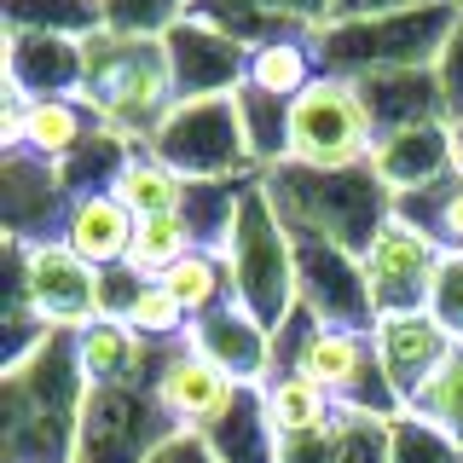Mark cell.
Here are the masks:
<instances>
[{"mask_svg":"<svg viewBox=\"0 0 463 463\" xmlns=\"http://www.w3.org/2000/svg\"><path fill=\"white\" fill-rule=\"evenodd\" d=\"M87 376L76 365V342L52 336L24 371L0 383V458L6 463H76Z\"/></svg>","mask_w":463,"mask_h":463,"instance_id":"1","label":"cell"},{"mask_svg":"<svg viewBox=\"0 0 463 463\" xmlns=\"http://www.w3.org/2000/svg\"><path fill=\"white\" fill-rule=\"evenodd\" d=\"M272 214L284 221L289 238H330L342 250L365 255L371 238L394 221V192L365 168H342V174H318L301 163H284L272 174H260Z\"/></svg>","mask_w":463,"mask_h":463,"instance_id":"2","label":"cell"},{"mask_svg":"<svg viewBox=\"0 0 463 463\" xmlns=\"http://www.w3.org/2000/svg\"><path fill=\"white\" fill-rule=\"evenodd\" d=\"M87 58V81H81V105L93 110L99 134L122 139L128 151H145L156 134V122L174 105V76L163 41H139V35H116V29H99V35L81 41Z\"/></svg>","mask_w":463,"mask_h":463,"instance_id":"3","label":"cell"},{"mask_svg":"<svg viewBox=\"0 0 463 463\" xmlns=\"http://www.w3.org/2000/svg\"><path fill=\"white\" fill-rule=\"evenodd\" d=\"M463 29L458 0H429L411 12H388V18H354V24H325L318 29V64L325 76L365 81L383 70H429L440 64L446 41Z\"/></svg>","mask_w":463,"mask_h":463,"instance_id":"4","label":"cell"},{"mask_svg":"<svg viewBox=\"0 0 463 463\" xmlns=\"http://www.w3.org/2000/svg\"><path fill=\"white\" fill-rule=\"evenodd\" d=\"M226 267H232V301L255 318V325L279 330L289 325V313L301 307L296 296V238L284 232V221L272 214L267 192H260V174L243 192L238 209V232L226 243Z\"/></svg>","mask_w":463,"mask_h":463,"instance_id":"5","label":"cell"},{"mask_svg":"<svg viewBox=\"0 0 463 463\" xmlns=\"http://www.w3.org/2000/svg\"><path fill=\"white\" fill-rule=\"evenodd\" d=\"M145 151L180 180H255V156L238 122V99H174Z\"/></svg>","mask_w":463,"mask_h":463,"instance_id":"6","label":"cell"},{"mask_svg":"<svg viewBox=\"0 0 463 463\" xmlns=\"http://www.w3.org/2000/svg\"><path fill=\"white\" fill-rule=\"evenodd\" d=\"M376 122L365 110L359 81L342 76H318L307 93L289 105V163L318 168V174H342V168H365L376 151Z\"/></svg>","mask_w":463,"mask_h":463,"instance_id":"7","label":"cell"},{"mask_svg":"<svg viewBox=\"0 0 463 463\" xmlns=\"http://www.w3.org/2000/svg\"><path fill=\"white\" fill-rule=\"evenodd\" d=\"M6 267H12V301H29L58 336H76L99 318V267H87L64 238L47 243L6 238Z\"/></svg>","mask_w":463,"mask_h":463,"instance_id":"8","label":"cell"},{"mask_svg":"<svg viewBox=\"0 0 463 463\" xmlns=\"http://www.w3.org/2000/svg\"><path fill=\"white\" fill-rule=\"evenodd\" d=\"M174 440H180V429H174V417L156 405L151 383L93 388V394H87V411H81L76 463H151Z\"/></svg>","mask_w":463,"mask_h":463,"instance_id":"9","label":"cell"},{"mask_svg":"<svg viewBox=\"0 0 463 463\" xmlns=\"http://www.w3.org/2000/svg\"><path fill=\"white\" fill-rule=\"evenodd\" d=\"M296 371L307 376L313 388H325V394L336 400V411L383 417V423H394L405 411V400L394 394L383 359H376L371 330H313V342L301 347Z\"/></svg>","mask_w":463,"mask_h":463,"instance_id":"10","label":"cell"},{"mask_svg":"<svg viewBox=\"0 0 463 463\" xmlns=\"http://www.w3.org/2000/svg\"><path fill=\"white\" fill-rule=\"evenodd\" d=\"M296 296L325 330H371V284L354 250L330 238H296Z\"/></svg>","mask_w":463,"mask_h":463,"instance_id":"11","label":"cell"},{"mask_svg":"<svg viewBox=\"0 0 463 463\" xmlns=\"http://www.w3.org/2000/svg\"><path fill=\"white\" fill-rule=\"evenodd\" d=\"M440 260H446V250L429 238V232H417V226H405V221H388L371 238V250L359 255L376 318H388V313H423Z\"/></svg>","mask_w":463,"mask_h":463,"instance_id":"12","label":"cell"},{"mask_svg":"<svg viewBox=\"0 0 463 463\" xmlns=\"http://www.w3.org/2000/svg\"><path fill=\"white\" fill-rule=\"evenodd\" d=\"M163 58L174 76V99H232L250 81V47L203 12H192L163 41Z\"/></svg>","mask_w":463,"mask_h":463,"instance_id":"13","label":"cell"},{"mask_svg":"<svg viewBox=\"0 0 463 463\" xmlns=\"http://www.w3.org/2000/svg\"><path fill=\"white\" fill-rule=\"evenodd\" d=\"M70 197L64 180H58L52 163L29 151H12L0 156V214H6V238H24V243H47V238H64V221H70Z\"/></svg>","mask_w":463,"mask_h":463,"instance_id":"14","label":"cell"},{"mask_svg":"<svg viewBox=\"0 0 463 463\" xmlns=\"http://www.w3.org/2000/svg\"><path fill=\"white\" fill-rule=\"evenodd\" d=\"M197 359H209L221 376H232L238 388H267L272 376H279V354H272V330L255 325L250 313L232 301V307L209 313L192 325V336H185Z\"/></svg>","mask_w":463,"mask_h":463,"instance_id":"15","label":"cell"},{"mask_svg":"<svg viewBox=\"0 0 463 463\" xmlns=\"http://www.w3.org/2000/svg\"><path fill=\"white\" fill-rule=\"evenodd\" d=\"M371 342H376V359H383L394 394L405 400V411H411L417 388H423L429 376L446 365V354L458 347V336L429 307L423 313H388V318H376V325H371Z\"/></svg>","mask_w":463,"mask_h":463,"instance_id":"16","label":"cell"},{"mask_svg":"<svg viewBox=\"0 0 463 463\" xmlns=\"http://www.w3.org/2000/svg\"><path fill=\"white\" fill-rule=\"evenodd\" d=\"M0 64H6V93L18 99H81L87 81L81 41L41 35V29H6Z\"/></svg>","mask_w":463,"mask_h":463,"instance_id":"17","label":"cell"},{"mask_svg":"<svg viewBox=\"0 0 463 463\" xmlns=\"http://www.w3.org/2000/svg\"><path fill=\"white\" fill-rule=\"evenodd\" d=\"M151 388H156V405L174 417L180 434H203L232 405V394H238V383L221 376L209 359H197L192 347H168V354H156Z\"/></svg>","mask_w":463,"mask_h":463,"instance_id":"18","label":"cell"},{"mask_svg":"<svg viewBox=\"0 0 463 463\" xmlns=\"http://www.w3.org/2000/svg\"><path fill=\"white\" fill-rule=\"evenodd\" d=\"M371 174L388 185L394 197L429 192V185L452 180V122H429V128H400L383 134L371 151Z\"/></svg>","mask_w":463,"mask_h":463,"instance_id":"19","label":"cell"},{"mask_svg":"<svg viewBox=\"0 0 463 463\" xmlns=\"http://www.w3.org/2000/svg\"><path fill=\"white\" fill-rule=\"evenodd\" d=\"M365 93V110L376 122V134H400V128H429V122H452V105H446L440 70H383V76L359 81Z\"/></svg>","mask_w":463,"mask_h":463,"instance_id":"20","label":"cell"},{"mask_svg":"<svg viewBox=\"0 0 463 463\" xmlns=\"http://www.w3.org/2000/svg\"><path fill=\"white\" fill-rule=\"evenodd\" d=\"M70 342H76V365L87 376V388L151 383V371H156V347H145L134 336V325H122V318H93Z\"/></svg>","mask_w":463,"mask_h":463,"instance_id":"21","label":"cell"},{"mask_svg":"<svg viewBox=\"0 0 463 463\" xmlns=\"http://www.w3.org/2000/svg\"><path fill=\"white\" fill-rule=\"evenodd\" d=\"M134 214L122 209L116 192H99V197H76L70 203V221H64V243L76 250L87 267H122L128 250H134Z\"/></svg>","mask_w":463,"mask_h":463,"instance_id":"22","label":"cell"},{"mask_svg":"<svg viewBox=\"0 0 463 463\" xmlns=\"http://www.w3.org/2000/svg\"><path fill=\"white\" fill-rule=\"evenodd\" d=\"M197 440L209 446L214 463H279V434H272V423H267L260 388H238L232 405L197 434Z\"/></svg>","mask_w":463,"mask_h":463,"instance_id":"23","label":"cell"},{"mask_svg":"<svg viewBox=\"0 0 463 463\" xmlns=\"http://www.w3.org/2000/svg\"><path fill=\"white\" fill-rule=\"evenodd\" d=\"M93 134H99V122H93V110H87L81 99H29L18 151H29V156H41V163L58 168L70 151H81Z\"/></svg>","mask_w":463,"mask_h":463,"instance_id":"24","label":"cell"},{"mask_svg":"<svg viewBox=\"0 0 463 463\" xmlns=\"http://www.w3.org/2000/svg\"><path fill=\"white\" fill-rule=\"evenodd\" d=\"M318 76H325V64H318V35H284V41H267V47L250 52V87L284 99V105H296Z\"/></svg>","mask_w":463,"mask_h":463,"instance_id":"25","label":"cell"},{"mask_svg":"<svg viewBox=\"0 0 463 463\" xmlns=\"http://www.w3.org/2000/svg\"><path fill=\"white\" fill-rule=\"evenodd\" d=\"M260 400H267V423L279 440H296V434H313V429H330L336 423V400L325 394V388H313L301 371H284L272 376L267 388H260Z\"/></svg>","mask_w":463,"mask_h":463,"instance_id":"26","label":"cell"},{"mask_svg":"<svg viewBox=\"0 0 463 463\" xmlns=\"http://www.w3.org/2000/svg\"><path fill=\"white\" fill-rule=\"evenodd\" d=\"M243 192H250V180H197V185H185L180 221H185V232H192L197 250H221L226 255L232 232H238Z\"/></svg>","mask_w":463,"mask_h":463,"instance_id":"27","label":"cell"},{"mask_svg":"<svg viewBox=\"0 0 463 463\" xmlns=\"http://www.w3.org/2000/svg\"><path fill=\"white\" fill-rule=\"evenodd\" d=\"M156 284L192 313V325L209 318V313H221V307H232V267H226L221 250H192L180 267H168Z\"/></svg>","mask_w":463,"mask_h":463,"instance_id":"28","label":"cell"},{"mask_svg":"<svg viewBox=\"0 0 463 463\" xmlns=\"http://www.w3.org/2000/svg\"><path fill=\"white\" fill-rule=\"evenodd\" d=\"M185 185L168 163H156L151 151H134L122 168V180H116V197H122V209L134 214V221H151V214H180L185 209Z\"/></svg>","mask_w":463,"mask_h":463,"instance_id":"29","label":"cell"},{"mask_svg":"<svg viewBox=\"0 0 463 463\" xmlns=\"http://www.w3.org/2000/svg\"><path fill=\"white\" fill-rule=\"evenodd\" d=\"M232 99H238V122H243V139H250L255 168L260 174L284 168L289 163V105L272 99V93H260V87H250V81H243Z\"/></svg>","mask_w":463,"mask_h":463,"instance_id":"30","label":"cell"},{"mask_svg":"<svg viewBox=\"0 0 463 463\" xmlns=\"http://www.w3.org/2000/svg\"><path fill=\"white\" fill-rule=\"evenodd\" d=\"M394 221L429 232L446 255H463V174L429 185V192H411V197H394Z\"/></svg>","mask_w":463,"mask_h":463,"instance_id":"31","label":"cell"},{"mask_svg":"<svg viewBox=\"0 0 463 463\" xmlns=\"http://www.w3.org/2000/svg\"><path fill=\"white\" fill-rule=\"evenodd\" d=\"M6 29H41V35H64V41H87L105 29L99 0H0Z\"/></svg>","mask_w":463,"mask_h":463,"instance_id":"32","label":"cell"},{"mask_svg":"<svg viewBox=\"0 0 463 463\" xmlns=\"http://www.w3.org/2000/svg\"><path fill=\"white\" fill-rule=\"evenodd\" d=\"M128 145L110 139V134H93L81 145V151H70L64 163H58V180H64L70 197H99V192H116V180H122L128 168Z\"/></svg>","mask_w":463,"mask_h":463,"instance_id":"33","label":"cell"},{"mask_svg":"<svg viewBox=\"0 0 463 463\" xmlns=\"http://www.w3.org/2000/svg\"><path fill=\"white\" fill-rule=\"evenodd\" d=\"M197 243H192V232H185L180 214H151V221H139L134 226V250H128L122 267H134L139 279H163L168 267H180L185 255H192Z\"/></svg>","mask_w":463,"mask_h":463,"instance_id":"34","label":"cell"},{"mask_svg":"<svg viewBox=\"0 0 463 463\" xmlns=\"http://www.w3.org/2000/svg\"><path fill=\"white\" fill-rule=\"evenodd\" d=\"M99 12H105V29H116V35L168 41L197 12V0H99Z\"/></svg>","mask_w":463,"mask_h":463,"instance_id":"35","label":"cell"},{"mask_svg":"<svg viewBox=\"0 0 463 463\" xmlns=\"http://www.w3.org/2000/svg\"><path fill=\"white\" fill-rule=\"evenodd\" d=\"M122 325H134V336H139L145 347H156V354L185 347V336H192V313H185L163 284H145V296L134 301V313H128Z\"/></svg>","mask_w":463,"mask_h":463,"instance_id":"36","label":"cell"},{"mask_svg":"<svg viewBox=\"0 0 463 463\" xmlns=\"http://www.w3.org/2000/svg\"><path fill=\"white\" fill-rule=\"evenodd\" d=\"M388 458L394 463H463V446L440 423H429L417 411H400L388 423Z\"/></svg>","mask_w":463,"mask_h":463,"instance_id":"37","label":"cell"},{"mask_svg":"<svg viewBox=\"0 0 463 463\" xmlns=\"http://www.w3.org/2000/svg\"><path fill=\"white\" fill-rule=\"evenodd\" d=\"M411 411H417V417H429V423H440V429L463 446V342L452 347V354H446V365L434 371L423 388H417Z\"/></svg>","mask_w":463,"mask_h":463,"instance_id":"38","label":"cell"},{"mask_svg":"<svg viewBox=\"0 0 463 463\" xmlns=\"http://www.w3.org/2000/svg\"><path fill=\"white\" fill-rule=\"evenodd\" d=\"M342 463H394L388 458V423L383 417L342 411Z\"/></svg>","mask_w":463,"mask_h":463,"instance_id":"39","label":"cell"},{"mask_svg":"<svg viewBox=\"0 0 463 463\" xmlns=\"http://www.w3.org/2000/svg\"><path fill=\"white\" fill-rule=\"evenodd\" d=\"M429 313L463 342V255H446V260H440V272H434V289H429Z\"/></svg>","mask_w":463,"mask_h":463,"instance_id":"40","label":"cell"},{"mask_svg":"<svg viewBox=\"0 0 463 463\" xmlns=\"http://www.w3.org/2000/svg\"><path fill=\"white\" fill-rule=\"evenodd\" d=\"M145 284L151 279H139L134 267H105L99 272V318H128L134 301L145 296Z\"/></svg>","mask_w":463,"mask_h":463,"instance_id":"41","label":"cell"},{"mask_svg":"<svg viewBox=\"0 0 463 463\" xmlns=\"http://www.w3.org/2000/svg\"><path fill=\"white\" fill-rule=\"evenodd\" d=\"M279 463H342V417L330 429L296 434V440H279Z\"/></svg>","mask_w":463,"mask_h":463,"instance_id":"42","label":"cell"},{"mask_svg":"<svg viewBox=\"0 0 463 463\" xmlns=\"http://www.w3.org/2000/svg\"><path fill=\"white\" fill-rule=\"evenodd\" d=\"M440 87H446V105H452V122H463V29L452 41H446V52H440Z\"/></svg>","mask_w":463,"mask_h":463,"instance_id":"43","label":"cell"},{"mask_svg":"<svg viewBox=\"0 0 463 463\" xmlns=\"http://www.w3.org/2000/svg\"><path fill=\"white\" fill-rule=\"evenodd\" d=\"M411 6H429V0H336L330 24H354V18H388V12H411Z\"/></svg>","mask_w":463,"mask_h":463,"instance_id":"44","label":"cell"},{"mask_svg":"<svg viewBox=\"0 0 463 463\" xmlns=\"http://www.w3.org/2000/svg\"><path fill=\"white\" fill-rule=\"evenodd\" d=\"M260 6L279 12V18L307 24V29H325V24H330V12H336V0H260Z\"/></svg>","mask_w":463,"mask_h":463,"instance_id":"45","label":"cell"},{"mask_svg":"<svg viewBox=\"0 0 463 463\" xmlns=\"http://www.w3.org/2000/svg\"><path fill=\"white\" fill-rule=\"evenodd\" d=\"M452 168L463 174V122H452Z\"/></svg>","mask_w":463,"mask_h":463,"instance_id":"46","label":"cell"},{"mask_svg":"<svg viewBox=\"0 0 463 463\" xmlns=\"http://www.w3.org/2000/svg\"><path fill=\"white\" fill-rule=\"evenodd\" d=\"M151 463H174V446H163V452H156V458H151Z\"/></svg>","mask_w":463,"mask_h":463,"instance_id":"47","label":"cell"},{"mask_svg":"<svg viewBox=\"0 0 463 463\" xmlns=\"http://www.w3.org/2000/svg\"><path fill=\"white\" fill-rule=\"evenodd\" d=\"M197 6H221V0H197Z\"/></svg>","mask_w":463,"mask_h":463,"instance_id":"48","label":"cell"},{"mask_svg":"<svg viewBox=\"0 0 463 463\" xmlns=\"http://www.w3.org/2000/svg\"><path fill=\"white\" fill-rule=\"evenodd\" d=\"M458 12H463V0H458Z\"/></svg>","mask_w":463,"mask_h":463,"instance_id":"49","label":"cell"}]
</instances>
